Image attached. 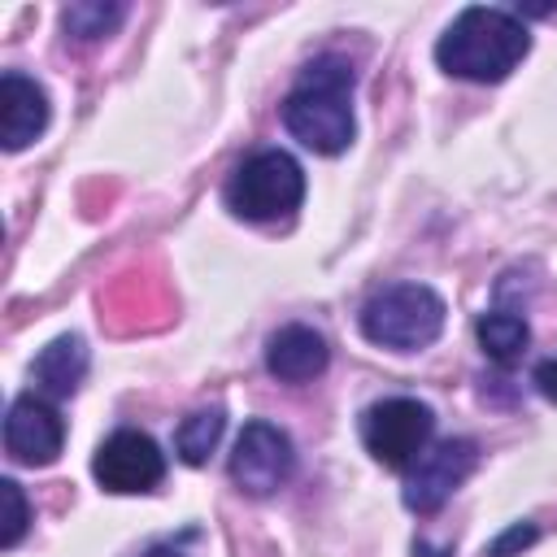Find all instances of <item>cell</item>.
Returning a JSON list of instances; mask_svg holds the SVG:
<instances>
[{"mask_svg": "<svg viewBox=\"0 0 557 557\" xmlns=\"http://www.w3.org/2000/svg\"><path fill=\"white\" fill-rule=\"evenodd\" d=\"M222 426H226V418H222L218 405H213V409H196V413H187V418L178 422V431H174V453H178V461H187V466H205L209 453H213L218 440H222Z\"/></svg>", "mask_w": 557, "mask_h": 557, "instance_id": "obj_15", "label": "cell"}, {"mask_svg": "<svg viewBox=\"0 0 557 557\" xmlns=\"http://www.w3.org/2000/svg\"><path fill=\"white\" fill-rule=\"evenodd\" d=\"M474 466H479V444L474 440H440V444H431L405 470V487H400L405 509L422 513V518L444 509V500L470 479Z\"/></svg>", "mask_w": 557, "mask_h": 557, "instance_id": "obj_7", "label": "cell"}, {"mask_svg": "<svg viewBox=\"0 0 557 557\" xmlns=\"http://www.w3.org/2000/svg\"><path fill=\"white\" fill-rule=\"evenodd\" d=\"M535 387H540V396H544V400H553V405H557V357H548V361H540V366H535Z\"/></svg>", "mask_w": 557, "mask_h": 557, "instance_id": "obj_18", "label": "cell"}, {"mask_svg": "<svg viewBox=\"0 0 557 557\" xmlns=\"http://www.w3.org/2000/svg\"><path fill=\"white\" fill-rule=\"evenodd\" d=\"M87 379V344L78 335H57L48 348H39V357L30 361V383L39 396L48 400H65L78 392V383Z\"/></svg>", "mask_w": 557, "mask_h": 557, "instance_id": "obj_12", "label": "cell"}, {"mask_svg": "<svg viewBox=\"0 0 557 557\" xmlns=\"http://www.w3.org/2000/svg\"><path fill=\"white\" fill-rule=\"evenodd\" d=\"M91 474L104 492H117V496L152 492L165 479V453L157 448L152 435L126 426V431H113L109 440H100V448L91 457Z\"/></svg>", "mask_w": 557, "mask_h": 557, "instance_id": "obj_8", "label": "cell"}, {"mask_svg": "<svg viewBox=\"0 0 557 557\" xmlns=\"http://www.w3.org/2000/svg\"><path fill=\"white\" fill-rule=\"evenodd\" d=\"M122 22H126V4H117V0H83V4H65L61 9V30L70 39H78V44L109 39Z\"/></svg>", "mask_w": 557, "mask_h": 557, "instance_id": "obj_14", "label": "cell"}, {"mask_svg": "<svg viewBox=\"0 0 557 557\" xmlns=\"http://www.w3.org/2000/svg\"><path fill=\"white\" fill-rule=\"evenodd\" d=\"M0 500H4V527H0V548H17L26 527H30V505L13 479H0Z\"/></svg>", "mask_w": 557, "mask_h": 557, "instance_id": "obj_16", "label": "cell"}, {"mask_svg": "<svg viewBox=\"0 0 557 557\" xmlns=\"http://www.w3.org/2000/svg\"><path fill=\"white\" fill-rule=\"evenodd\" d=\"M48 117H52L48 91L35 78L9 70L0 78V144H4V152L30 148L48 131Z\"/></svg>", "mask_w": 557, "mask_h": 557, "instance_id": "obj_10", "label": "cell"}, {"mask_svg": "<svg viewBox=\"0 0 557 557\" xmlns=\"http://www.w3.org/2000/svg\"><path fill=\"white\" fill-rule=\"evenodd\" d=\"M305 200V170L283 148L252 152L226 183V209L244 222H278L292 218Z\"/></svg>", "mask_w": 557, "mask_h": 557, "instance_id": "obj_4", "label": "cell"}, {"mask_svg": "<svg viewBox=\"0 0 557 557\" xmlns=\"http://www.w3.org/2000/svg\"><path fill=\"white\" fill-rule=\"evenodd\" d=\"M357 322L370 344L392 348V352H418L440 339L444 300L426 283H392L361 305Z\"/></svg>", "mask_w": 557, "mask_h": 557, "instance_id": "obj_3", "label": "cell"}, {"mask_svg": "<svg viewBox=\"0 0 557 557\" xmlns=\"http://www.w3.org/2000/svg\"><path fill=\"white\" fill-rule=\"evenodd\" d=\"M527 52H531V30L522 26V17L487 4L461 9L435 44L440 70L466 83H500L522 65Z\"/></svg>", "mask_w": 557, "mask_h": 557, "instance_id": "obj_1", "label": "cell"}, {"mask_svg": "<svg viewBox=\"0 0 557 557\" xmlns=\"http://www.w3.org/2000/svg\"><path fill=\"white\" fill-rule=\"evenodd\" d=\"M144 557H187V553H178V548H148Z\"/></svg>", "mask_w": 557, "mask_h": 557, "instance_id": "obj_19", "label": "cell"}, {"mask_svg": "<svg viewBox=\"0 0 557 557\" xmlns=\"http://www.w3.org/2000/svg\"><path fill=\"white\" fill-rule=\"evenodd\" d=\"M535 540H540V527H535V522H513V527H505V531L487 544L483 557H522V548H531Z\"/></svg>", "mask_w": 557, "mask_h": 557, "instance_id": "obj_17", "label": "cell"}, {"mask_svg": "<svg viewBox=\"0 0 557 557\" xmlns=\"http://www.w3.org/2000/svg\"><path fill=\"white\" fill-rule=\"evenodd\" d=\"M65 444V422L57 405L39 392H22L4 413V453L22 466H52Z\"/></svg>", "mask_w": 557, "mask_h": 557, "instance_id": "obj_9", "label": "cell"}, {"mask_svg": "<svg viewBox=\"0 0 557 557\" xmlns=\"http://www.w3.org/2000/svg\"><path fill=\"white\" fill-rule=\"evenodd\" d=\"M331 361V348L326 339L305 326V322H292V326H278L265 344V370L278 379V383H313Z\"/></svg>", "mask_w": 557, "mask_h": 557, "instance_id": "obj_11", "label": "cell"}, {"mask_svg": "<svg viewBox=\"0 0 557 557\" xmlns=\"http://www.w3.org/2000/svg\"><path fill=\"white\" fill-rule=\"evenodd\" d=\"M292 470H296V448L287 431L265 418L244 422L235 453H231V483L244 496H274L292 479Z\"/></svg>", "mask_w": 557, "mask_h": 557, "instance_id": "obj_6", "label": "cell"}, {"mask_svg": "<svg viewBox=\"0 0 557 557\" xmlns=\"http://www.w3.org/2000/svg\"><path fill=\"white\" fill-rule=\"evenodd\" d=\"M431 435H435V413L426 400L413 396H387L361 413V444L383 470L405 474L431 448Z\"/></svg>", "mask_w": 557, "mask_h": 557, "instance_id": "obj_5", "label": "cell"}, {"mask_svg": "<svg viewBox=\"0 0 557 557\" xmlns=\"http://www.w3.org/2000/svg\"><path fill=\"white\" fill-rule=\"evenodd\" d=\"M474 335H479V348H483L492 361H500V366L518 361V357L527 352V344H531V326H527V318H518V313H509V309H492V313H483L479 326H474Z\"/></svg>", "mask_w": 557, "mask_h": 557, "instance_id": "obj_13", "label": "cell"}, {"mask_svg": "<svg viewBox=\"0 0 557 557\" xmlns=\"http://www.w3.org/2000/svg\"><path fill=\"white\" fill-rule=\"evenodd\" d=\"M352 83L357 74L344 57L309 61L283 100V126L292 131V139H300L318 157H339L357 135Z\"/></svg>", "mask_w": 557, "mask_h": 557, "instance_id": "obj_2", "label": "cell"}]
</instances>
